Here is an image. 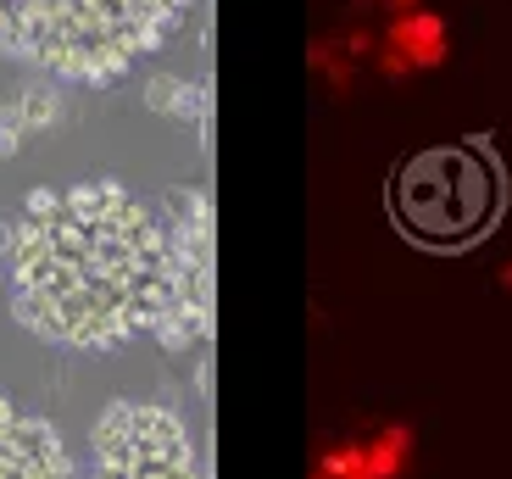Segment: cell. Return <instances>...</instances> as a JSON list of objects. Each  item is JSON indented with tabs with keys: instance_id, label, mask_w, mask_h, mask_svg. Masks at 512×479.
Instances as JSON below:
<instances>
[{
	"instance_id": "6da1fadb",
	"label": "cell",
	"mask_w": 512,
	"mask_h": 479,
	"mask_svg": "<svg viewBox=\"0 0 512 479\" xmlns=\"http://www.w3.org/2000/svg\"><path fill=\"white\" fill-rule=\"evenodd\" d=\"M12 312L67 351H112L173 312V246L112 179L34 190L6 251Z\"/></svg>"
},
{
	"instance_id": "7a4b0ae2",
	"label": "cell",
	"mask_w": 512,
	"mask_h": 479,
	"mask_svg": "<svg viewBox=\"0 0 512 479\" xmlns=\"http://www.w3.org/2000/svg\"><path fill=\"white\" fill-rule=\"evenodd\" d=\"M190 0H0V51L67 84H112L156 51Z\"/></svg>"
},
{
	"instance_id": "3957f363",
	"label": "cell",
	"mask_w": 512,
	"mask_h": 479,
	"mask_svg": "<svg viewBox=\"0 0 512 479\" xmlns=\"http://www.w3.org/2000/svg\"><path fill=\"white\" fill-rule=\"evenodd\" d=\"M90 479H201L190 435L173 413L117 402L90 429Z\"/></svg>"
},
{
	"instance_id": "277c9868",
	"label": "cell",
	"mask_w": 512,
	"mask_h": 479,
	"mask_svg": "<svg viewBox=\"0 0 512 479\" xmlns=\"http://www.w3.org/2000/svg\"><path fill=\"white\" fill-rule=\"evenodd\" d=\"M0 479H73L62 429L6 396H0Z\"/></svg>"
},
{
	"instance_id": "5b68a950",
	"label": "cell",
	"mask_w": 512,
	"mask_h": 479,
	"mask_svg": "<svg viewBox=\"0 0 512 479\" xmlns=\"http://www.w3.org/2000/svg\"><path fill=\"white\" fill-rule=\"evenodd\" d=\"M446 45H451L446 17L418 6V12H407V17H390V28H384V39H379V67L390 78L412 73V67H440L446 62Z\"/></svg>"
},
{
	"instance_id": "8992f818",
	"label": "cell",
	"mask_w": 512,
	"mask_h": 479,
	"mask_svg": "<svg viewBox=\"0 0 512 479\" xmlns=\"http://www.w3.org/2000/svg\"><path fill=\"white\" fill-rule=\"evenodd\" d=\"M145 106H151V112H167V117H195L201 112V90H195V84H184V78H151V84H145Z\"/></svg>"
},
{
	"instance_id": "52a82bcc",
	"label": "cell",
	"mask_w": 512,
	"mask_h": 479,
	"mask_svg": "<svg viewBox=\"0 0 512 479\" xmlns=\"http://www.w3.org/2000/svg\"><path fill=\"white\" fill-rule=\"evenodd\" d=\"M12 112H17V123H23L28 134L56 129V123H62V95H56L51 84H34V90H23L12 101Z\"/></svg>"
},
{
	"instance_id": "ba28073f",
	"label": "cell",
	"mask_w": 512,
	"mask_h": 479,
	"mask_svg": "<svg viewBox=\"0 0 512 479\" xmlns=\"http://www.w3.org/2000/svg\"><path fill=\"white\" fill-rule=\"evenodd\" d=\"M401 457H407V435H401V429H390V435H384V441L368 452V474H373V479L396 474V463H401Z\"/></svg>"
},
{
	"instance_id": "9c48e42d",
	"label": "cell",
	"mask_w": 512,
	"mask_h": 479,
	"mask_svg": "<svg viewBox=\"0 0 512 479\" xmlns=\"http://www.w3.org/2000/svg\"><path fill=\"white\" fill-rule=\"evenodd\" d=\"M28 140V129L17 123V112H12V101L0 106V156H17V145Z\"/></svg>"
}]
</instances>
